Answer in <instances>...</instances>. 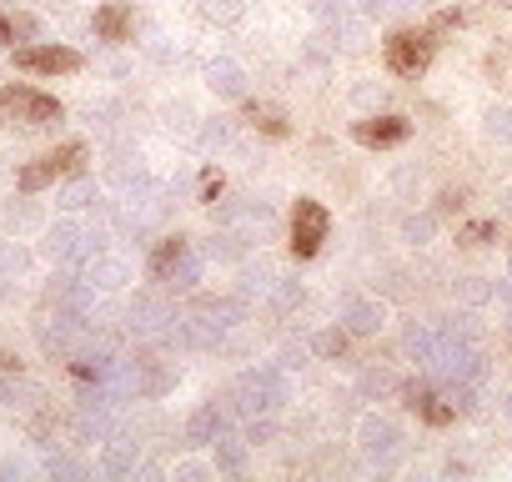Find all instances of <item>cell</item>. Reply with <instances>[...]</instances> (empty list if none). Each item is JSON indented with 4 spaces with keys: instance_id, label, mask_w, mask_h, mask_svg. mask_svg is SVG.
<instances>
[{
    "instance_id": "cell-25",
    "label": "cell",
    "mask_w": 512,
    "mask_h": 482,
    "mask_svg": "<svg viewBox=\"0 0 512 482\" xmlns=\"http://www.w3.org/2000/svg\"><path fill=\"white\" fill-rule=\"evenodd\" d=\"M231 136H236V131H231V121H226V116H211V126L201 131V141H206V146H216V151H221V146H231Z\"/></svg>"
},
{
    "instance_id": "cell-4",
    "label": "cell",
    "mask_w": 512,
    "mask_h": 482,
    "mask_svg": "<svg viewBox=\"0 0 512 482\" xmlns=\"http://www.w3.org/2000/svg\"><path fill=\"white\" fill-rule=\"evenodd\" d=\"M327 236H332V211L312 196H297V206H292V257L312 262Z\"/></svg>"
},
{
    "instance_id": "cell-26",
    "label": "cell",
    "mask_w": 512,
    "mask_h": 482,
    "mask_svg": "<svg viewBox=\"0 0 512 482\" xmlns=\"http://www.w3.org/2000/svg\"><path fill=\"white\" fill-rule=\"evenodd\" d=\"M362 392H367V397H392L397 382H392L387 372H367V377H362Z\"/></svg>"
},
{
    "instance_id": "cell-3",
    "label": "cell",
    "mask_w": 512,
    "mask_h": 482,
    "mask_svg": "<svg viewBox=\"0 0 512 482\" xmlns=\"http://www.w3.org/2000/svg\"><path fill=\"white\" fill-rule=\"evenodd\" d=\"M86 141H66V146H56V151H46V156H36V161H26L21 166V176H16V186L26 191V196H36V191H46V186H56V181H71V176H81L86 171Z\"/></svg>"
},
{
    "instance_id": "cell-15",
    "label": "cell",
    "mask_w": 512,
    "mask_h": 482,
    "mask_svg": "<svg viewBox=\"0 0 512 482\" xmlns=\"http://www.w3.org/2000/svg\"><path fill=\"white\" fill-rule=\"evenodd\" d=\"M221 432H226V412H221L216 402L196 407V412H191V422H186V442H196V447H211Z\"/></svg>"
},
{
    "instance_id": "cell-29",
    "label": "cell",
    "mask_w": 512,
    "mask_h": 482,
    "mask_svg": "<svg viewBox=\"0 0 512 482\" xmlns=\"http://www.w3.org/2000/svg\"><path fill=\"white\" fill-rule=\"evenodd\" d=\"M457 26H462V11H457V6H447V11H437V16H432L427 36H442V31H457Z\"/></svg>"
},
{
    "instance_id": "cell-27",
    "label": "cell",
    "mask_w": 512,
    "mask_h": 482,
    "mask_svg": "<svg viewBox=\"0 0 512 482\" xmlns=\"http://www.w3.org/2000/svg\"><path fill=\"white\" fill-rule=\"evenodd\" d=\"M402 236H407V241H417V247H422V241L432 236V216H407V221H402Z\"/></svg>"
},
{
    "instance_id": "cell-11",
    "label": "cell",
    "mask_w": 512,
    "mask_h": 482,
    "mask_svg": "<svg viewBox=\"0 0 512 482\" xmlns=\"http://www.w3.org/2000/svg\"><path fill=\"white\" fill-rule=\"evenodd\" d=\"M206 86L216 91V101H246V71L231 56H216L206 71Z\"/></svg>"
},
{
    "instance_id": "cell-33",
    "label": "cell",
    "mask_w": 512,
    "mask_h": 482,
    "mask_svg": "<svg viewBox=\"0 0 512 482\" xmlns=\"http://www.w3.org/2000/svg\"><path fill=\"white\" fill-rule=\"evenodd\" d=\"M487 136H512V111H487Z\"/></svg>"
},
{
    "instance_id": "cell-35",
    "label": "cell",
    "mask_w": 512,
    "mask_h": 482,
    "mask_svg": "<svg viewBox=\"0 0 512 482\" xmlns=\"http://www.w3.org/2000/svg\"><path fill=\"white\" fill-rule=\"evenodd\" d=\"M507 211H512V191H507Z\"/></svg>"
},
{
    "instance_id": "cell-20",
    "label": "cell",
    "mask_w": 512,
    "mask_h": 482,
    "mask_svg": "<svg viewBox=\"0 0 512 482\" xmlns=\"http://www.w3.org/2000/svg\"><path fill=\"white\" fill-rule=\"evenodd\" d=\"M347 347H352V342H347V332H342V327H327V332H317V337H312V352H317V357H327V362L347 357Z\"/></svg>"
},
{
    "instance_id": "cell-22",
    "label": "cell",
    "mask_w": 512,
    "mask_h": 482,
    "mask_svg": "<svg viewBox=\"0 0 512 482\" xmlns=\"http://www.w3.org/2000/svg\"><path fill=\"white\" fill-rule=\"evenodd\" d=\"M206 21H216V26H236L241 16H246V0H206Z\"/></svg>"
},
{
    "instance_id": "cell-31",
    "label": "cell",
    "mask_w": 512,
    "mask_h": 482,
    "mask_svg": "<svg viewBox=\"0 0 512 482\" xmlns=\"http://www.w3.org/2000/svg\"><path fill=\"white\" fill-rule=\"evenodd\" d=\"M221 186H226V181H221V171H201V201H206V206H216Z\"/></svg>"
},
{
    "instance_id": "cell-17",
    "label": "cell",
    "mask_w": 512,
    "mask_h": 482,
    "mask_svg": "<svg viewBox=\"0 0 512 482\" xmlns=\"http://www.w3.org/2000/svg\"><path fill=\"white\" fill-rule=\"evenodd\" d=\"M36 31H41V21H36V16H26V11H6V16H0V46H6V51L31 46V41H36Z\"/></svg>"
},
{
    "instance_id": "cell-8",
    "label": "cell",
    "mask_w": 512,
    "mask_h": 482,
    "mask_svg": "<svg viewBox=\"0 0 512 482\" xmlns=\"http://www.w3.org/2000/svg\"><path fill=\"white\" fill-rule=\"evenodd\" d=\"M91 31L101 41H111V46H126L136 36V11L126 6V0H106V6H96V16H91Z\"/></svg>"
},
{
    "instance_id": "cell-30",
    "label": "cell",
    "mask_w": 512,
    "mask_h": 482,
    "mask_svg": "<svg viewBox=\"0 0 512 482\" xmlns=\"http://www.w3.org/2000/svg\"><path fill=\"white\" fill-rule=\"evenodd\" d=\"M106 467H111V472H131V467H136V447H126V442H121V447H111Z\"/></svg>"
},
{
    "instance_id": "cell-28",
    "label": "cell",
    "mask_w": 512,
    "mask_h": 482,
    "mask_svg": "<svg viewBox=\"0 0 512 482\" xmlns=\"http://www.w3.org/2000/svg\"><path fill=\"white\" fill-rule=\"evenodd\" d=\"M206 257H216V262H236V257H241V247H236V236H216L211 247H206Z\"/></svg>"
},
{
    "instance_id": "cell-18",
    "label": "cell",
    "mask_w": 512,
    "mask_h": 482,
    "mask_svg": "<svg viewBox=\"0 0 512 482\" xmlns=\"http://www.w3.org/2000/svg\"><path fill=\"white\" fill-rule=\"evenodd\" d=\"M417 417L422 422H432V427H447V422H457V402H447V397H437L432 387L417 397Z\"/></svg>"
},
{
    "instance_id": "cell-21",
    "label": "cell",
    "mask_w": 512,
    "mask_h": 482,
    "mask_svg": "<svg viewBox=\"0 0 512 482\" xmlns=\"http://www.w3.org/2000/svg\"><path fill=\"white\" fill-rule=\"evenodd\" d=\"M402 347H407V357H412V362H422V367H427V362H432V352H437V337H432L427 327H407Z\"/></svg>"
},
{
    "instance_id": "cell-14",
    "label": "cell",
    "mask_w": 512,
    "mask_h": 482,
    "mask_svg": "<svg viewBox=\"0 0 512 482\" xmlns=\"http://www.w3.org/2000/svg\"><path fill=\"white\" fill-rule=\"evenodd\" d=\"M246 452H251L246 437H226V432H221V437L211 442V467H216L221 477H241V472H246Z\"/></svg>"
},
{
    "instance_id": "cell-9",
    "label": "cell",
    "mask_w": 512,
    "mask_h": 482,
    "mask_svg": "<svg viewBox=\"0 0 512 482\" xmlns=\"http://www.w3.org/2000/svg\"><path fill=\"white\" fill-rule=\"evenodd\" d=\"M241 121H246L256 136H272V141H287V136H292V116H287L282 106H272V101H246V106H241Z\"/></svg>"
},
{
    "instance_id": "cell-7",
    "label": "cell",
    "mask_w": 512,
    "mask_h": 482,
    "mask_svg": "<svg viewBox=\"0 0 512 482\" xmlns=\"http://www.w3.org/2000/svg\"><path fill=\"white\" fill-rule=\"evenodd\" d=\"M352 136H357L362 146H372V151H387V146H402V141L412 136V121L397 116V111H382V116L352 121Z\"/></svg>"
},
{
    "instance_id": "cell-10",
    "label": "cell",
    "mask_w": 512,
    "mask_h": 482,
    "mask_svg": "<svg viewBox=\"0 0 512 482\" xmlns=\"http://www.w3.org/2000/svg\"><path fill=\"white\" fill-rule=\"evenodd\" d=\"M357 442H362V452H367V457L387 462V457L397 452L402 432H397V427H392L387 417H362V427H357Z\"/></svg>"
},
{
    "instance_id": "cell-24",
    "label": "cell",
    "mask_w": 512,
    "mask_h": 482,
    "mask_svg": "<svg viewBox=\"0 0 512 482\" xmlns=\"http://www.w3.org/2000/svg\"><path fill=\"white\" fill-rule=\"evenodd\" d=\"M457 241L462 247H487V241H497V221H472L457 231Z\"/></svg>"
},
{
    "instance_id": "cell-12",
    "label": "cell",
    "mask_w": 512,
    "mask_h": 482,
    "mask_svg": "<svg viewBox=\"0 0 512 482\" xmlns=\"http://www.w3.org/2000/svg\"><path fill=\"white\" fill-rule=\"evenodd\" d=\"M342 322H347V332L372 337V332H382L387 312H382V302H372V297H347V302H342Z\"/></svg>"
},
{
    "instance_id": "cell-32",
    "label": "cell",
    "mask_w": 512,
    "mask_h": 482,
    "mask_svg": "<svg viewBox=\"0 0 512 482\" xmlns=\"http://www.w3.org/2000/svg\"><path fill=\"white\" fill-rule=\"evenodd\" d=\"M462 206H467V191H452V186H447V191L437 196V211H442V216H452V211H462Z\"/></svg>"
},
{
    "instance_id": "cell-19",
    "label": "cell",
    "mask_w": 512,
    "mask_h": 482,
    "mask_svg": "<svg viewBox=\"0 0 512 482\" xmlns=\"http://www.w3.org/2000/svg\"><path fill=\"white\" fill-rule=\"evenodd\" d=\"M201 272H206V262L186 252V257H181V262H176V267L166 272V287H176V292H191V287L201 282Z\"/></svg>"
},
{
    "instance_id": "cell-2",
    "label": "cell",
    "mask_w": 512,
    "mask_h": 482,
    "mask_svg": "<svg viewBox=\"0 0 512 482\" xmlns=\"http://www.w3.org/2000/svg\"><path fill=\"white\" fill-rule=\"evenodd\" d=\"M231 397H236L231 407H236L241 417L277 412V407L292 397V382H287V372H282V367H251V372H241V377H236Z\"/></svg>"
},
{
    "instance_id": "cell-13",
    "label": "cell",
    "mask_w": 512,
    "mask_h": 482,
    "mask_svg": "<svg viewBox=\"0 0 512 482\" xmlns=\"http://www.w3.org/2000/svg\"><path fill=\"white\" fill-rule=\"evenodd\" d=\"M191 317L206 322L211 332H226V327L241 322V302H231V297H196L191 302Z\"/></svg>"
},
{
    "instance_id": "cell-16",
    "label": "cell",
    "mask_w": 512,
    "mask_h": 482,
    "mask_svg": "<svg viewBox=\"0 0 512 482\" xmlns=\"http://www.w3.org/2000/svg\"><path fill=\"white\" fill-rule=\"evenodd\" d=\"M186 252H191V247H186V236H161L156 247H151V257H146V272H151L156 282H166V272H171Z\"/></svg>"
},
{
    "instance_id": "cell-6",
    "label": "cell",
    "mask_w": 512,
    "mask_h": 482,
    "mask_svg": "<svg viewBox=\"0 0 512 482\" xmlns=\"http://www.w3.org/2000/svg\"><path fill=\"white\" fill-rule=\"evenodd\" d=\"M81 66H86V56L71 51V46H56V41L16 46V71H26V76H76Z\"/></svg>"
},
{
    "instance_id": "cell-5",
    "label": "cell",
    "mask_w": 512,
    "mask_h": 482,
    "mask_svg": "<svg viewBox=\"0 0 512 482\" xmlns=\"http://www.w3.org/2000/svg\"><path fill=\"white\" fill-rule=\"evenodd\" d=\"M432 51H437V36H427V31H392V36L382 41L387 71H392V76H407V81L432 66Z\"/></svg>"
},
{
    "instance_id": "cell-1",
    "label": "cell",
    "mask_w": 512,
    "mask_h": 482,
    "mask_svg": "<svg viewBox=\"0 0 512 482\" xmlns=\"http://www.w3.org/2000/svg\"><path fill=\"white\" fill-rule=\"evenodd\" d=\"M66 116V106L26 81H11V86H0V121L6 126H21V131H46Z\"/></svg>"
},
{
    "instance_id": "cell-34",
    "label": "cell",
    "mask_w": 512,
    "mask_h": 482,
    "mask_svg": "<svg viewBox=\"0 0 512 482\" xmlns=\"http://www.w3.org/2000/svg\"><path fill=\"white\" fill-rule=\"evenodd\" d=\"M0 372H21V357H11V352H0Z\"/></svg>"
},
{
    "instance_id": "cell-23",
    "label": "cell",
    "mask_w": 512,
    "mask_h": 482,
    "mask_svg": "<svg viewBox=\"0 0 512 482\" xmlns=\"http://www.w3.org/2000/svg\"><path fill=\"white\" fill-rule=\"evenodd\" d=\"M272 437H277L272 412H256V417H246V442H251V447H267Z\"/></svg>"
}]
</instances>
